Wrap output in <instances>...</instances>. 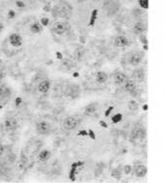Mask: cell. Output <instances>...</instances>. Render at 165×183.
<instances>
[{
  "mask_svg": "<svg viewBox=\"0 0 165 183\" xmlns=\"http://www.w3.org/2000/svg\"><path fill=\"white\" fill-rule=\"evenodd\" d=\"M79 126V120L75 117H68L65 118L63 123V126L66 130H73Z\"/></svg>",
  "mask_w": 165,
  "mask_h": 183,
  "instance_id": "obj_1",
  "label": "cell"
},
{
  "mask_svg": "<svg viewBox=\"0 0 165 183\" xmlns=\"http://www.w3.org/2000/svg\"><path fill=\"white\" fill-rule=\"evenodd\" d=\"M68 24L65 23V22H57L53 25L52 30L53 33H55L56 34H65L68 31Z\"/></svg>",
  "mask_w": 165,
  "mask_h": 183,
  "instance_id": "obj_2",
  "label": "cell"
},
{
  "mask_svg": "<svg viewBox=\"0 0 165 183\" xmlns=\"http://www.w3.org/2000/svg\"><path fill=\"white\" fill-rule=\"evenodd\" d=\"M143 60V54L141 52H133L129 55L128 62L131 66H138Z\"/></svg>",
  "mask_w": 165,
  "mask_h": 183,
  "instance_id": "obj_3",
  "label": "cell"
},
{
  "mask_svg": "<svg viewBox=\"0 0 165 183\" xmlns=\"http://www.w3.org/2000/svg\"><path fill=\"white\" fill-rule=\"evenodd\" d=\"M37 132L40 134H48L51 131V126L47 121H40L36 126Z\"/></svg>",
  "mask_w": 165,
  "mask_h": 183,
  "instance_id": "obj_4",
  "label": "cell"
},
{
  "mask_svg": "<svg viewBox=\"0 0 165 183\" xmlns=\"http://www.w3.org/2000/svg\"><path fill=\"white\" fill-rule=\"evenodd\" d=\"M4 126L7 130H14L18 126L17 121L14 118H7L4 121Z\"/></svg>",
  "mask_w": 165,
  "mask_h": 183,
  "instance_id": "obj_5",
  "label": "cell"
},
{
  "mask_svg": "<svg viewBox=\"0 0 165 183\" xmlns=\"http://www.w3.org/2000/svg\"><path fill=\"white\" fill-rule=\"evenodd\" d=\"M9 39H10V43L12 44L13 46H15V47H20L22 45V43H23L22 36H21V35L17 34V33L11 34Z\"/></svg>",
  "mask_w": 165,
  "mask_h": 183,
  "instance_id": "obj_6",
  "label": "cell"
},
{
  "mask_svg": "<svg viewBox=\"0 0 165 183\" xmlns=\"http://www.w3.org/2000/svg\"><path fill=\"white\" fill-rule=\"evenodd\" d=\"M147 172H148V168H147V166L144 165L137 166L134 168V173L137 177H144V176H146V174H147Z\"/></svg>",
  "mask_w": 165,
  "mask_h": 183,
  "instance_id": "obj_7",
  "label": "cell"
},
{
  "mask_svg": "<svg viewBox=\"0 0 165 183\" xmlns=\"http://www.w3.org/2000/svg\"><path fill=\"white\" fill-rule=\"evenodd\" d=\"M128 44H129L128 38L123 36V35H119V36H117L114 39V45L117 47H124L128 45Z\"/></svg>",
  "mask_w": 165,
  "mask_h": 183,
  "instance_id": "obj_8",
  "label": "cell"
},
{
  "mask_svg": "<svg viewBox=\"0 0 165 183\" xmlns=\"http://www.w3.org/2000/svg\"><path fill=\"white\" fill-rule=\"evenodd\" d=\"M131 136H132L133 139H135V140L143 139V138L145 137V131L141 127H136L132 130Z\"/></svg>",
  "mask_w": 165,
  "mask_h": 183,
  "instance_id": "obj_9",
  "label": "cell"
},
{
  "mask_svg": "<svg viewBox=\"0 0 165 183\" xmlns=\"http://www.w3.org/2000/svg\"><path fill=\"white\" fill-rule=\"evenodd\" d=\"M132 76H133V78H134L135 81L142 82V81H144V79H145V72L142 69L135 70L134 72H133Z\"/></svg>",
  "mask_w": 165,
  "mask_h": 183,
  "instance_id": "obj_10",
  "label": "cell"
},
{
  "mask_svg": "<svg viewBox=\"0 0 165 183\" xmlns=\"http://www.w3.org/2000/svg\"><path fill=\"white\" fill-rule=\"evenodd\" d=\"M42 25H41V23H39V22H34V23H32L30 25V30L32 33H39L42 31Z\"/></svg>",
  "mask_w": 165,
  "mask_h": 183,
  "instance_id": "obj_11",
  "label": "cell"
},
{
  "mask_svg": "<svg viewBox=\"0 0 165 183\" xmlns=\"http://www.w3.org/2000/svg\"><path fill=\"white\" fill-rule=\"evenodd\" d=\"M127 79H128V78H127L123 73H115V76H114V81H115V83H117V84H122V83H124Z\"/></svg>",
  "mask_w": 165,
  "mask_h": 183,
  "instance_id": "obj_12",
  "label": "cell"
},
{
  "mask_svg": "<svg viewBox=\"0 0 165 183\" xmlns=\"http://www.w3.org/2000/svg\"><path fill=\"white\" fill-rule=\"evenodd\" d=\"M97 108H98V105L96 103H91L89 104L84 110V114L86 115H93L95 112L97 111Z\"/></svg>",
  "mask_w": 165,
  "mask_h": 183,
  "instance_id": "obj_13",
  "label": "cell"
},
{
  "mask_svg": "<svg viewBox=\"0 0 165 183\" xmlns=\"http://www.w3.org/2000/svg\"><path fill=\"white\" fill-rule=\"evenodd\" d=\"M50 89V82L49 80H43L38 85V90L42 93H46Z\"/></svg>",
  "mask_w": 165,
  "mask_h": 183,
  "instance_id": "obj_14",
  "label": "cell"
},
{
  "mask_svg": "<svg viewBox=\"0 0 165 183\" xmlns=\"http://www.w3.org/2000/svg\"><path fill=\"white\" fill-rule=\"evenodd\" d=\"M124 89L127 92H133L136 90V83L133 80H128L127 79L125 81Z\"/></svg>",
  "mask_w": 165,
  "mask_h": 183,
  "instance_id": "obj_15",
  "label": "cell"
},
{
  "mask_svg": "<svg viewBox=\"0 0 165 183\" xmlns=\"http://www.w3.org/2000/svg\"><path fill=\"white\" fill-rule=\"evenodd\" d=\"M83 165V163L81 162H78V163H74L71 165V174H69V178H71V180L74 181L75 180V171H76V168L77 166H80Z\"/></svg>",
  "mask_w": 165,
  "mask_h": 183,
  "instance_id": "obj_16",
  "label": "cell"
},
{
  "mask_svg": "<svg viewBox=\"0 0 165 183\" xmlns=\"http://www.w3.org/2000/svg\"><path fill=\"white\" fill-rule=\"evenodd\" d=\"M50 157H51V153L49 152L48 150H44L42 151L40 154H39V156H38V159H39L40 162H47L49 159H50Z\"/></svg>",
  "mask_w": 165,
  "mask_h": 183,
  "instance_id": "obj_17",
  "label": "cell"
},
{
  "mask_svg": "<svg viewBox=\"0 0 165 183\" xmlns=\"http://www.w3.org/2000/svg\"><path fill=\"white\" fill-rule=\"evenodd\" d=\"M145 30H146V27L142 23H136L134 28H133V30H134V33L136 34H142L145 31Z\"/></svg>",
  "mask_w": 165,
  "mask_h": 183,
  "instance_id": "obj_18",
  "label": "cell"
},
{
  "mask_svg": "<svg viewBox=\"0 0 165 183\" xmlns=\"http://www.w3.org/2000/svg\"><path fill=\"white\" fill-rule=\"evenodd\" d=\"M96 80L99 83H104L107 80V75L104 72H99L96 76Z\"/></svg>",
  "mask_w": 165,
  "mask_h": 183,
  "instance_id": "obj_19",
  "label": "cell"
},
{
  "mask_svg": "<svg viewBox=\"0 0 165 183\" xmlns=\"http://www.w3.org/2000/svg\"><path fill=\"white\" fill-rule=\"evenodd\" d=\"M9 94H10V90H9L8 87H6L4 85L0 86V96H1V97H6V96H8Z\"/></svg>",
  "mask_w": 165,
  "mask_h": 183,
  "instance_id": "obj_20",
  "label": "cell"
},
{
  "mask_svg": "<svg viewBox=\"0 0 165 183\" xmlns=\"http://www.w3.org/2000/svg\"><path fill=\"white\" fill-rule=\"evenodd\" d=\"M122 120V115L121 114H116L115 115H113V118H112V123H119L120 121Z\"/></svg>",
  "mask_w": 165,
  "mask_h": 183,
  "instance_id": "obj_21",
  "label": "cell"
},
{
  "mask_svg": "<svg viewBox=\"0 0 165 183\" xmlns=\"http://www.w3.org/2000/svg\"><path fill=\"white\" fill-rule=\"evenodd\" d=\"M140 6L144 9H148V0H139Z\"/></svg>",
  "mask_w": 165,
  "mask_h": 183,
  "instance_id": "obj_22",
  "label": "cell"
},
{
  "mask_svg": "<svg viewBox=\"0 0 165 183\" xmlns=\"http://www.w3.org/2000/svg\"><path fill=\"white\" fill-rule=\"evenodd\" d=\"M128 106H129V108L131 109V110H136V109L138 108V104L136 103L135 101H131V102L129 103Z\"/></svg>",
  "mask_w": 165,
  "mask_h": 183,
  "instance_id": "obj_23",
  "label": "cell"
},
{
  "mask_svg": "<svg viewBox=\"0 0 165 183\" xmlns=\"http://www.w3.org/2000/svg\"><path fill=\"white\" fill-rule=\"evenodd\" d=\"M140 39H141L142 41V43H144V44H147L148 43V41H147V37H146V35L145 34H141L140 35Z\"/></svg>",
  "mask_w": 165,
  "mask_h": 183,
  "instance_id": "obj_24",
  "label": "cell"
},
{
  "mask_svg": "<svg viewBox=\"0 0 165 183\" xmlns=\"http://www.w3.org/2000/svg\"><path fill=\"white\" fill-rule=\"evenodd\" d=\"M119 171H118V169H115V171H112V176H113V177H115V178H119L120 177V175H119Z\"/></svg>",
  "mask_w": 165,
  "mask_h": 183,
  "instance_id": "obj_25",
  "label": "cell"
},
{
  "mask_svg": "<svg viewBox=\"0 0 165 183\" xmlns=\"http://www.w3.org/2000/svg\"><path fill=\"white\" fill-rule=\"evenodd\" d=\"M49 23V20L47 18H42L41 19V25H47Z\"/></svg>",
  "mask_w": 165,
  "mask_h": 183,
  "instance_id": "obj_26",
  "label": "cell"
},
{
  "mask_svg": "<svg viewBox=\"0 0 165 183\" xmlns=\"http://www.w3.org/2000/svg\"><path fill=\"white\" fill-rule=\"evenodd\" d=\"M88 135L90 136L93 140L96 139V136H95V133H94V131H93V130H91V129L89 130V131H88Z\"/></svg>",
  "mask_w": 165,
  "mask_h": 183,
  "instance_id": "obj_27",
  "label": "cell"
},
{
  "mask_svg": "<svg viewBox=\"0 0 165 183\" xmlns=\"http://www.w3.org/2000/svg\"><path fill=\"white\" fill-rule=\"evenodd\" d=\"M96 14H97V10H95L93 12V15H92V21L90 22L91 25H93V24H94V21H95V19H96Z\"/></svg>",
  "mask_w": 165,
  "mask_h": 183,
  "instance_id": "obj_28",
  "label": "cell"
},
{
  "mask_svg": "<svg viewBox=\"0 0 165 183\" xmlns=\"http://www.w3.org/2000/svg\"><path fill=\"white\" fill-rule=\"evenodd\" d=\"M130 171H131V166H124V172L126 173V174H129Z\"/></svg>",
  "mask_w": 165,
  "mask_h": 183,
  "instance_id": "obj_29",
  "label": "cell"
},
{
  "mask_svg": "<svg viewBox=\"0 0 165 183\" xmlns=\"http://www.w3.org/2000/svg\"><path fill=\"white\" fill-rule=\"evenodd\" d=\"M112 110H113V107H110V108L106 111V113H104V115H106V117H109L110 114V112H112Z\"/></svg>",
  "mask_w": 165,
  "mask_h": 183,
  "instance_id": "obj_30",
  "label": "cell"
},
{
  "mask_svg": "<svg viewBox=\"0 0 165 183\" xmlns=\"http://www.w3.org/2000/svg\"><path fill=\"white\" fill-rule=\"evenodd\" d=\"M16 4H17L18 7H20V8H24V3L23 1H17Z\"/></svg>",
  "mask_w": 165,
  "mask_h": 183,
  "instance_id": "obj_31",
  "label": "cell"
},
{
  "mask_svg": "<svg viewBox=\"0 0 165 183\" xmlns=\"http://www.w3.org/2000/svg\"><path fill=\"white\" fill-rule=\"evenodd\" d=\"M78 135H82V136L88 135V132H87L86 130H82V131H79V132H78Z\"/></svg>",
  "mask_w": 165,
  "mask_h": 183,
  "instance_id": "obj_32",
  "label": "cell"
},
{
  "mask_svg": "<svg viewBox=\"0 0 165 183\" xmlns=\"http://www.w3.org/2000/svg\"><path fill=\"white\" fill-rule=\"evenodd\" d=\"M8 16H9V18H14L15 17V12L14 11H10V12H9Z\"/></svg>",
  "mask_w": 165,
  "mask_h": 183,
  "instance_id": "obj_33",
  "label": "cell"
},
{
  "mask_svg": "<svg viewBox=\"0 0 165 183\" xmlns=\"http://www.w3.org/2000/svg\"><path fill=\"white\" fill-rule=\"evenodd\" d=\"M100 124H101V126H103V127H104V128H107V124L106 123H104V121H100Z\"/></svg>",
  "mask_w": 165,
  "mask_h": 183,
  "instance_id": "obj_34",
  "label": "cell"
},
{
  "mask_svg": "<svg viewBox=\"0 0 165 183\" xmlns=\"http://www.w3.org/2000/svg\"><path fill=\"white\" fill-rule=\"evenodd\" d=\"M3 152H4V149H3V146L0 144V156H2Z\"/></svg>",
  "mask_w": 165,
  "mask_h": 183,
  "instance_id": "obj_35",
  "label": "cell"
},
{
  "mask_svg": "<svg viewBox=\"0 0 165 183\" xmlns=\"http://www.w3.org/2000/svg\"><path fill=\"white\" fill-rule=\"evenodd\" d=\"M56 55H57V58H58V59H62V58H63L62 54L60 53V52H57V53H56Z\"/></svg>",
  "mask_w": 165,
  "mask_h": 183,
  "instance_id": "obj_36",
  "label": "cell"
},
{
  "mask_svg": "<svg viewBox=\"0 0 165 183\" xmlns=\"http://www.w3.org/2000/svg\"><path fill=\"white\" fill-rule=\"evenodd\" d=\"M3 76H4V73H3V72L1 70H0V79L3 78Z\"/></svg>",
  "mask_w": 165,
  "mask_h": 183,
  "instance_id": "obj_37",
  "label": "cell"
},
{
  "mask_svg": "<svg viewBox=\"0 0 165 183\" xmlns=\"http://www.w3.org/2000/svg\"><path fill=\"white\" fill-rule=\"evenodd\" d=\"M16 102H17V105H19V104H21L22 100H21L20 98H17V99H16Z\"/></svg>",
  "mask_w": 165,
  "mask_h": 183,
  "instance_id": "obj_38",
  "label": "cell"
},
{
  "mask_svg": "<svg viewBox=\"0 0 165 183\" xmlns=\"http://www.w3.org/2000/svg\"><path fill=\"white\" fill-rule=\"evenodd\" d=\"M2 30H3V25H2L1 23H0V33H1V31H2Z\"/></svg>",
  "mask_w": 165,
  "mask_h": 183,
  "instance_id": "obj_39",
  "label": "cell"
},
{
  "mask_svg": "<svg viewBox=\"0 0 165 183\" xmlns=\"http://www.w3.org/2000/svg\"><path fill=\"white\" fill-rule=\"evenodd\" d=\"M73 76H78V73H73Z\"/></svg>",
  "mask_w": 165,
  "mask_h": 183,
  "instance_id": "obj_40",
  "label": "cell"
},
{
  "mask_svg": "<svg viewBox=\"0 0 165 183\" xmlns=\"http://www.w3.org/2000/svg\"><path fill=\"white\" fill-rule=\"evenodd\" d=\"M147 109H148V106H147V105L144 106V110H147Z\"/></svg>",
  "mask_w": 165,
  "mask_h": 183,
  "instance_id": "obj_41",
  "label": "cell"
}]
</instances>
